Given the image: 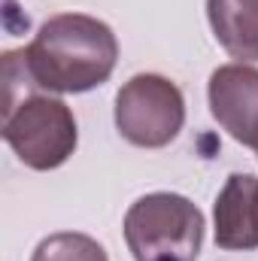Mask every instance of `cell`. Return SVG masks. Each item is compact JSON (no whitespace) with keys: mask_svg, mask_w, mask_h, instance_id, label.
Masks as SVG:
<instances>
[{"mask_svg":"<svg viewBox=\"0 0 258 261\" xmlns=\"http://www.w3.org/2000/svg\"><path fill=\"white\" fill-rule=\"evenodd\" d=\"M28 79L49 94H85L104 85L119 61L113 28L85 12L52 15L18 49Z\"/></svg>","mask_w":258,"mask_h":261,"instance_id":"6da1fadb","label":"cell"},{"mask_svg":"<svg viewBox=\"0 0 258 261\" xmlns=\"http://www.w3.org/2000/svg\"><path fill=\"white\" fill-rule=\"evenodd\" d=\"M186 125V97L158 73H137L116 94V128L140 149H161Z\"/></svg>","mask_w":258,"mask_h":261,"instance_id":"277c9868","label":"cell"},{"mask_svg":"<svg viewBox=\"0 0 258 261\" xmlns=\"http://www.w3.org/2000/svg\"><path fill=\"white\" fill-rule=\"evenodd\" d=\"M31 261H110L107 249L79 231H58L37 243Z\"/></svg>","mask_w":258,"mask_h":261,"instance_id":"ba28073f","label":"cell"},{"mask_svg":"<svg viewBox=\"0 0 258 261\" xmlns=\"http://www.w3.org/2000/svg\"><path fill=\"white\" fill-rule=\"evenodd\" d=\"M216 246L228 252L258 249V176L231 173L213 203Z\"/></svg>","mask_w":258,"mask_h":261,"instance_id":"8992f818","label":"cell"},{"mask_svg":"<svg viewBox=\"0 0 258 261\" xmlns=\"http://www.w3.org/2000/svg\"><path fill=\"white\" fill-rule=\"evenodd\" d=\"M3 140L31 170H55L70 161L79 143L73 110L61 97L37 88L18 49L3 55Z\"/></svg>","mask_w":258,"mask_h":261,"instance_id":"7a4b0ae2","label":"cell"},{"mask_svg":"<svg viewBox=\"0 0 258 261\" xmlns=\"http://www.w3.org/2000/svg\"><path fill=\"white\" fill-rule=\"evenodd\" d=\"M207 18L231 58L258 61V0H207Z\"/></svg>","mask_w":258,"mask_h":261,"instance_id":"52a82bcc","label":"cell"},{"mask_svg":"<svg viewBox=\"0 0 258 261\" xmlns=\"http://www.w3.org/2000/svg\"><path fill=\"white\" fill-rule=\"evenodd\" d=\"M125 243L134 261H197L203 213L173 192L143 195L125 213Z\"/></svg>","mask_w":258,"mask_h":261,"instance_id":"3957f363","label":"cell"},{"mask_svg":"<svg viewBox=\"0 0 258 261\" xmlns=\"http://www.w3.org/2000/svg\"><path fill=\"white\" fill-rule=\"evenodd\" d=\"M207 97L219 128L258 152V67L240 61L216 67L207 82Z\"/></svg>","mask_w":258,"mask_h":261,"instance_id":"5b68a950","label":"cell"}]
</instances>
